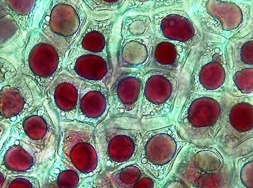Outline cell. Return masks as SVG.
<instances>
[{"instance_id":"cell-1","label":"cell","mask_w":253,"mask_h":188,"mask_svg":"<svg viewBox=\"0 0 253 188\" xmlns=\"http://www.w3.org/2000/svg\"><path fill=\"white\" fill-rule=\"evenodd\" d=\"M139 119L146 131L173 124L187 95V81L159 70L144 71Z\"/></svg>"},{"instance_id":"cell-2","label":"cell","mask_w":253,"mask_h":188,"mask_svg":"<svg viewBox=\"0 0 253 188\" xmlns=\"http://www.w3.org/2000/svg\"><path fill=\"white\" fill-rule=\"evenodd\" d=\"M232 160L215 145L187 143L178 154L170 173L189 188H230Z\"/></svg>"},{"instance_id":"cell-3","label":"cell","mask_w":253,"mask_h":188,"mask_svg":"<svg viewBox=\"0 0 253 188\" xmlns=\"http://www.w3.org/2000/svg\"><path fill=\"white\" fill-rule=\"evenodd\" d=\"M227 94L214 96L187 92L173 124L189 144H215L221 128Z\"/></svg>"},{"instance_id":"cell-4","label":"cell","mask_w":253,"mask_h":188,"mask_svg":"<svg viewBox=\"0 0 253 188\" xmlns=\"http://www.w3.org/2000/svg\"><path fill=\"white\" fill-rule=\"evenodd\" d=\"M146 131L141 121L132 117L108 116L99 123L95 133L104 173L136 162Z\"/></svg>"},{"instance_id":"cell-5","label":"cell","mask_w":253,"mask_h":188,"mask_svg":"<svg viewBox=\"0 0 253 188\" xmlns=\"http://www.w3.org/2000/svg\"><path fill=\"white\" fill-rule=\"evenodd\" d=\"M227 43L226 38L204 32L187 76V92L214 96L227 94Z\"/></svg>"},{"instance_id":"cell-6","label":"cell","mask_w":253,"mask_h":188,"mask_svg":"<svg viewBox=\"0 0 253 188\" xmlns=\"http://www.w3.org/2000/svg\"><path fill=\"white\" fill-rule=\"evenodd\" d=\"M154 35L150 15L120 18L113 46L114 72L143 70L150 62Z\"/></svg>"},{"instance_id":"cell-7","label":"cell","mask_w":253,"mask_h":188,"mask_svg":"<svg viewBox=\"0 0 253 188\" xmlns=\"http://www.w3.org/2000/svg\"><path fill=\"white\" fill-rule=\"evenodd\" d=\"M189 15L205 33L229 40L253 26V1H187Z\"/></svg>"},{"instance_id":"cell-8","label":"cell","mask_w":253,"mask_h":188,"mask_svg":"<svg viewBox=\"0 0 253 188\" xmlns=\"http://www.w3.org/2000/svg\"><path fill=\"white\" fill-rule=\"evenodd\" d=\"M14 53L20 73L35 81L43 96L66 60V55L37 28L27 35Z\"/></svg>"},{"instance_id":"cell-9","label":"cell","mask_w":253,"mask_h":188,"mask_svg":"<svg viewBox=\"0 0 253 188\" xmlns=\"http://www.w3.org/2000/svg\"><path fill=\"white\" fill-rule=\"evenodd\" d=\"M89 19L83 0L47 1L36 28L66 55Z\"/></svg>"},{"instance_id":"cell-10","label":"cell","mask_w":253,"mask_h":188,"mask_svg":"<svg viewBox=\"0 0 253 188\" xmlns=\"http://www.w3.org/2000/svg\"><path fill=\"white\" fill-rule=\"evenodd\" d=\"M59 126L56 155L83 179L103 173L94 127L78 121H60Z\"/></svg>"},{"instance_id":"cell-11","label":"cell","mask_w":253,"mask_h":188,"mask_svg":"<svg viewBox=\"0 0 253 188\" xmlns=\"http://www.w3.org/2000/svg\"><path fill=\"white\" fill-rule=\"evenodd\" d=\"M214 145L233 158L253 151V96L234 97L227 94Z\"/></svg>"},{"instance_id":"cell-12","label":"cell","mask_w":253,"mask_h":188,"mask_svg":"<svg viewBox=\"0 0 253 188\" xmlns=\"http://www.w3.org/2000/svg\"><path fill=\"white\" fill-rule=\"evenodd\" d=\"M187 142L174 124L151 129L142 138L136 162L158 181L170 173L178 154Z\"/></svg>"},{"instance_id":"cell-13","label":"cell","mask_w":253,"mask_h":188,"mask_svg":"<svg viewBox=\"0 0 253 188\" xmlns=\"http://www.w3.org/2000/svg\"><path fill=\"white\" fill-rule=\"evenodd\" d=\"M10 133L37 149L49 162L56 157L60 139L59 121L44 96L36 108L10 128Z\"/></svg>"},{"instance_id":"cell-14","label":"cell","mask_w":253,"mask_h":188,"mask_svg":"<svg viewBox=\"0 0 253 188\" xmlns=\"http://www.w3.org/2000/svg\"><path fill=\"white\" fill-rule=\"evenodd\" d=\"M43 97L35 81L19 72L13 80L0 87V121L12 128Z\"/></svg>"},{"instance_id":"cell-15","label":"cell","mask_w":253,"mask_h":188,"mask_svg":"<svg viewBox=\"0 0 253 188\" xmlns=\"http://www.w3.org/2000/svg\"><path fill=\"white\" fill-rule=\"evenodd\" d=\"M153 35L156 38L169 40L190 48L198 49L204 32L187 9H168L151 15Z\"/></svg>"},{"instance_id":"cell-16","label":"cell","mask_w":253,"mask_h":188,"mask_svg":"<svg viewBox=\"0 0 253 188\" xmlns=\"http://www.w3.org/2000/svg\"><path fill=\"white\" fill-rule=\"evenodd\" d=\"M50 164L37 149L10 133L0 147V168L8 176L38 175L42 180Z\"/></svg>"},{"instance_id":"cell-17","label":"cell","mask_w":253,"mask_h":188,"mask_svg":"<svg viewBox=\"0 0 253 188\" xmlns=\"http://www.w3.org/2000/svg\"><path fill=\"white\" fill-rule=\"evenodd\" d=\"M144 74L143 70L114 72L108 88V116L139 119Z\"/></svg>"},{"instance_id":"cell-18","label":"cell","mask_w":253,"mask_h":188,"mask_svg":"<svg viewBox=\"0 0 253 188\" xmlns=\"http://www.w3.org/2000/svg\"><path fill=\"white\" fill-rule=\"evenodd\" d=\"M198 49L160 39L154 36L150 62L143 71L159 70L175 75L187 81Z\"/></svg>"},{"instance_id":"cell-19","label":"cell","mask_w":253,"mask_h":188,"mask_svg":"<svg viewBox=\"0 0 253 188\" xmlns=\"http://www.w3.org/2000/svg\"><path fill=\"white\" fill-rule=\"evenodd\" d=\"M84 81L63 68L47 87L44 96L58 121H76L81 88Z\"/></svg>"},{"instance_id":"cell-20","label":"cell","mask_w":253,"mask_h":188,"mask_svg":"<svg viewBox=\"0 0 253 188\" xmlns=\"http://www.w3.org/2000/svg\"><path fill=\"white\" fill-rule=\"evenodd\" d=\"M121 17H89L82 33L69 52L101 54L113 58L115 32Z\"/></svg>"},{"instance_id":"cell-21","label":"cell","mask_w":253,"mask_h":188,"mask_svg":"<svg viewBox=\"0 0 253 188\" xmlns=\"http://www.w3.org/2000/svg\"><path fill=\"white\" fill-rule=\"evenodd\" d=\"M64 68L85 82L107 88L114 73V61L110 56L79 51L69 52Z\"/></svg>"},{"instance_id":"cell-22","label":"cell","mask_w":253,"mask_h":188,"mask_svg":"<svg viewBox=\"0 0 253 188\" xmlns=\"http://www.w3.org/2000/svg\"><path fill=\"white\" fill-rule=\"evenodd\" d=\"M109 113L108 88L84 81L79 95L76 121L96 128Z\"/></svg>"},{"instance_id":"cell-23","label":"cell","mask_w":253,"mask_h":188,"mask_svg":"<svg viewBox=\"0 0 253 188\" xmlns=\"http://www.w3.org/2000/svg\"><path fill=\"white\" fill-rule=\"evenodd\" d=\"M112 188H159L160 182L136 162L104 173Z\"/></svg>"},{"instance_id":"cell-24","label":"cell","mask_w":253,"mask_h":188,"mask_svg":"<svg viewBox=\"0 0 253 188\" xmlns=\"http://www.w3.org/2000/svg\"><path fill=\"white\" fill-rule=\"evenodd\" d=\"M226 51L229 70L253 68V26L227 40Z\"/></svg>"},{"instance_id":"cell-25","label":"cell","mask_w":253,"mask_h":188,"mask_svg":"<svg viewBox=\"0 0 253 188\" xmlns=\"http://www.w3.org/2000/svg\"><path fill=\"white\" fill-rule=\"evenodd\" d=\"M6 7L24 34L36 28L41 13L47 1H11L3 0Z\"/></svg>"},{"instance_id":"cell-26","label":"cell","mask_w":253,"mask_h":188,"mask_svg":"<svg viewBox=\"0 0 253 188\" xmlns=\"http://www.w3.org/2000/svg\"><path fill=\"white\" fill-rule=\"evenodd\" d=\"M26 36L16 23L3 0L0 1V53H14Z\"/></svg>"},{"instance_id":"cell-27","label":"cell","mask_w":253,"mask_h":188,"mask_svg":"<svg viewBox=\"0 0 253 188\" xmlns=\"http://www.w3.org/2000/svg\"><path fill=\"white\" fill-rule=\"evenodd\" d=\"M84 179L76 170L56 155L49 165L42 181L55 188H78Z\"/></svg>"},{"instance_id":"cell-28","label":"cell","mask_w":253,"mask_h":188,"mask_svg":"<svg viewBox=\"0 0 253 188\" xmlns=\"http://www.w3.org/2000/svg\"><path fill=\"white\" fill-rule=\"evenodd\" d=\"M187 1L180 0H154V1H126L124 15H152L168 9H186Z\"/></svg>"},{"instance_id":"cell-29","label":"cell","mask_w":253,"mask_h":188,"mask_svg":"<svg viewBox=\"0 0 253 188\" xmlns=\"http://www.w3.org/2000/svg\"><path fill=\"white\" fill-rule=\"evenodd\" d=\"M230 188H253V151L233 158Z\"/></svg>"},{"instance_id":"cell-30","label":"cell","mask_w":253,"mask_h":188,"mask_svg":"<svg viewBox=\"0 0 253 188\" xmlns=\"http://www.w3.org/2000/svg\"><path fill=\"white\" fill-rule=\"evenodd\" d=\"M227 94L234 97L253 96V68L229 69Z\"/></svg>"},{"instance_id":"cell-31","label":"cell","mask_w":253,"mask_h":188,"mask_svg":"<svg viewBox=\"0 0 253 188\" xmlns=\"http://www.w3.org/2000/svg\"><path fill=\"white\" fill-rule=\"evenodd\" d=\"M89 17H112L122 16L125 10L126 0L105 1V0H83Z\"/></svg>"},{"instance_id":"cell-32","label":"cell","mask_w":253,"mask_h":188,"mask_svg":"<svg viewBox=\"0 0 253 188\" xmlns=\"http://www.w3.org/2000/svg\"><path fill=\"white\" fill-rule=\"evenodd\" d=\"M19 72L15 53H0V87L13 80Z\"/></svg>"},{"instance_id":"cell-33","label":"cell","mask_w":253,"mask_h":188,"mask_svg":"<svg viewBox=\"0 0 253 188\" xmlns=\"http://www.w3.org/2000/svg\"><path fill=\"white\" fill-rule=\"evenodd\" d=\"M3 188H42V182L35 176H8Z\"/></svg>"},{"instance_id":"cell-34","label":"cell","mask_w":253,"mask_h":188,"mask_svg":"<svg viewBox=\"0 0 253 188\" xmlns=\"http://www.w3.org/2000/svg\"><path fill=\"white\" fill-rule=\"evenodd\" d=\"M78 188H112L108 177L103 173L98 175L84 179Z\"/></svg>"},{"instance_id":"cell-35","label":"cell","mask_w":253,"mask_h":188,"mask_svg":"<svg viewBox=\"0 0 253 188\" xmlns=\"http://www.w3.org/2000/svg\"><path fill=\"white\" fill-rule=\"evenodd\" d=\"M159 188H189L184 181L170 173L166 178L160 181Z\"/></svg>"},{"instance_id":"cell-36","label":"cell","mask_w":253,"mask_h":188,"mask_svg":"<svg viewBox=\"0 0 253 188\" xmlns=\"http://www.w3.org/2000/svg\"><path fill=\"white\" fill-rule=\"evenodd\" d=\"M8 175L5 172L0 168V188H3Z\"/></svg>"},{"instance_id":"cell-37","label":"cell","mask_w":253,"mask_h":188,"mask_svg":"<svg viewBox=\"0 0 253 188\" xmlns=\"http://www.w3.org/2000/svg\"><path fill=\"white\" fill-rule=\"evenodd\" d=\"M42 188H55L50 187V186L45 184V183L43 182V181H42Z\"/></svg>"}]
</instances>
